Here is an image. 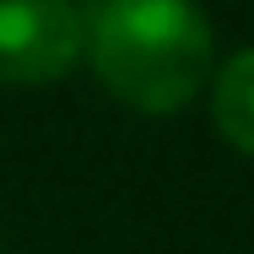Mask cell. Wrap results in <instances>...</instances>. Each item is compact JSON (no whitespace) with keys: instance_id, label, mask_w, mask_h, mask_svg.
Returning a JSON list of instances; mask_svg holds the SVG:
<instances>
[{"instance_id":"3","label":"cell","mask_w":254,"mask_h":254,"mask_svg":"<svg viewBox=\"0 0 254 254\" xmlns=\"http://www.w3.org/2000/svg\"><path fill=\"white\" fill-rule=\"evenodd\" d=\"M211 125L233 152L254 157V49H238L211 70Z\"/></svg>"},{"instance_id":"2","label":"cell","mask_w":254,"mask_h":254,"mask_svg":"<svg viewBox=\"0 0 254 254\" xmlns=\"http://www.w3.org/2000/svg\"><path fill=\"white\" fill-rule=\"evenodd\" d=\"M87 54V16L70 0H0V81L49 87Z\"/></svg>"},{"instance_id":"1","label":"cell","mask_w":254,"mask_h":254,"mask_svg":"<svg viewBox=\"0 0 254 254\" xmlns=\"http://www.w3.org/2000/svg\"><path fill=\"white\" fill-rule=\"evenodd\" d=\"M87 60L135 114H179L216 70V38L195 0H98Z\"/></svg>"}]
</instances>
